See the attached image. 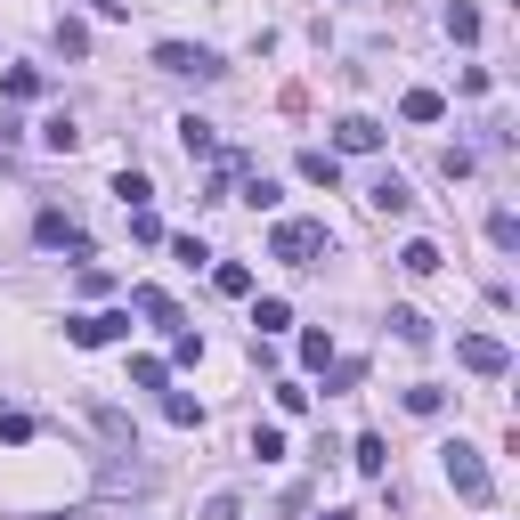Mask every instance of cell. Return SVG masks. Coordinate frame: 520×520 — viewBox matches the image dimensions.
Masks as SVG:
<instances>
[{
  "label": "cell",
  "instance_id": "cell-30",
  "mask_svg": "<svg viewBox=\"0 0 520 520\" xmlns=\"http://www.w3.org/2000/svg\"><path fill=\"white\" fill-rule=\"evenodd\" d=\"M171 252L187 260V269H204V260H212V244H204V236H171Z\"/></svg>",
  "mask_w": 520,
  "mask_h": 520
},
{
  "label": "cell",
  "instance_id": "cell-11",
  "mask_svg": "<svg viewBox=\"0 0 520 520\" xmlns=\"http://www.w3.org/2000/svg\"><path fill=\"white\" fill-rule=\"evenodd\" d=\"M390 334H399L407 350H423V342H431V317H423V309H390Z\"/></svg>",
  "mask_w": 520,
  "mask_h": 520
},
{
  "label": "cell",
  "instance_id": "cell-3",
  "mask_svg": "<svg viewBox=\"0 0 520 520\" xmlns=\"http://www.w3.org/2000/svg\"><path fill=\"white\" fill-rule=\"evenodd\" d=\"M439 464H447V488L464 496V504H488V464H480V447L447 439V447H439Z\"/></svg>",
  "mask_w": 520,
  "mask_h": 520
},
{
  "label": "cell",
  "instance_id": "cell-7",
  "mask_svg": "<svg viewBox=\"0 0 520 520\" xmlns=\"http://www.w3.org/2000/svg\"><path fill=\"white\" fill-rule=\"evenodd\" d=\"M366 204H374L382 220H407V212H415V187H407L399 171H374V187H366Z\"/></svg>",
  "mask_w": 520,
  "mask_h": 520
},
{
  "label": "cell",
  "instance_id": "cell-32",
  "mask_svg": "<svg viewBox=\"0 0 520 520\" xmlns=\"http://www.w3.org/2000/svg\"><path fill=\"white\" fill-rule=\"evenodd\" d=\"M204 520H244V504H236V496H212V504H204Z\"/></svg>",
  "mask_w": 520,
  "mask_h": 520
},
{
  "label": "cell",
  "instance_id": "cell-20",
  "mask_svg": "<svg viewBox=\"0 0 520 520\" xmlns=\"http://www.w3.org/2000/svg\"><path fill=\"white\" fill-rule=\"evenodd\" d=\"M488 244H496V252H520V220H512V212H504V204H496V212H488Z\"/></svg>",
  "mask_w": 520,
  "mask_h": 520
},
{
  "label": "cell",
  "instance_id": "cell-9",
  "mask_svg": "<svg viewBox=\"0 0 520 520\" xmlns=\"http://www.w3.org/2000/svg\"><path fill=\"white\" fill-rule=\"evenodd\" d=\"M130 309H139V317H155L163 334H179V301H171L163 285H130Z\"/></svg>",
  "mask_w": 520,
  "mask_h": 520
},
{
  "label": "cell",
  "instance_id": "cell-22",
  "mask_svg": "<svg viewBox=\"0 0 520 520\" xmlns=\"http://www.w3.org/2000/svg\"><path fill=\"white\" fill-rule=\"evenodd\" d=\"M57 49H65V57H90V25H82V17H57Z\"/></svg>",
  "mask_w": 520,
  "mask_h": 520
},
{
  "label": "cell",
  "instance_id": "cell-29",
  "mask_svg": "<svg viewBox=\"0 0 520 520\" xmlns=\"http://www.w3.org/2000/svg\"><path fill=\"white\" fill-rule=\"evenodd\" d=\"M130 236H139V244H163V220H155V204H139V212H130Z\"/></svg>",
  "mask_w": 520,
  "mask_h": 520
},
{
  "label": "cell",
  "instance_id": "cell-28",
  "mask_svg": "<svg viewBox=\"0 0 520 520\" xmlns=\"http://www.w3.org/2000/svg\"><path fill=\"white\" fill-rule=\"evenodd\" d=\"M252 325H260V334H285L293 309H285V301H260V309H252Z\"/></svg>",
  "mask_w": 520,
  "mask_h": 520
},
{
  "label": "cell",
  "instance_id": "cell-15",
  "mask_svg": "<svg viewBox=\"0 0 520 520\" xmlns=\"http://www.w3.org/2000/svg\"><path fill=\"white\" fill-rule=\"evenodd\" d=\"M0 90H9V98H41L49 82H41V65H9V74H0Z\"/></svg>",
  "mask_w": 520,
  "mask_h": 520
},
{
  "label": "cell",
  "instance_id": "cell-33",
  "mask_svg": "<svg viewBox=\"0 0 520 520\" xmlns=\"http://www.w3.org/2000/svg\"><path fill=\"white\" fill-rule=\"evenodd\" d=\"M317 520H358V512H342V504H334V512H317Z\"/></svg>",
  "mask_w": 520,
  "mask_h": 520
},
{
  "label": "cell",
  "instance_id": "cell-14",
  "mask_svg": "<svg viewBox=\"0 0 520 520\" xmlns=\"http://www.w3.org/2000/svg\"><path fill=\"white\" fill-rule=\"evenodd\" d=\"M350 464H358V472H366V480H382V472H390V447H382V439H374V431H366V439H358V447H350Z\"/></svg>",
  "mask_w": 520,
  "mask_h": 520
},
{
  "label": "cell",
  "instance_id": "cell-31",
  "mask_svg": "<svg viewBox=\"0 0 520 520\" xmlns=\"http://www.w3.org/2000/svg\"><path fill=\"white\" fill-rule=\"evenodd\" d=\"M439 171H447V179H472L480 163H472V147H447V155H439Z\"/></svg>",
  "mask_w": 520,
  "mask_h": 520
},
{
  "label": "cell",
  "instance_id": "cell-19",
  "mask_svg": "<svg viewBox=\"0 0 520 520\" xmlns=\"http://www.w3.org/2000/svg\"><path fill=\"white\" fill-rule=\"evenodd\" d=\"M399 114H407V122H439V114H447V98H439V90H407V106H399Z\"/></svg>",
  "mask_w": 520,
  "mask_h": 520
},
{
  "label": "cell",
  "instance_id": "cell-18",
  "mask_svg": "<svg viewBox=\"0 0 520 520\" xmlns=\"http://www.w3.org/2000/svg\"><path fill=\"white\" fill-rule=\"evenodd\" d=\"M41 147H57V155H65V147H82V130H74V114H49V122H41Z\"/></svg>",
  "mask_w": 520,
  "mask_h": 520
},
{
  "label": "cell",
  "instance_id": "cell-1",
  "mask_svg": "<svg viewBox=\"0 0 520 520\" xmlns=\"http://www.w3.org/2000/svg\"><path fill=\"white\" fill-rule=\"evenodd\" d=\"M325 252H334V228L325 220H277L269 228V260H285V269H317Z\"/></svg>",
  "mask_w": 520,
  "mask_h": 520
},
{
  "label": "cell",
  "instance_id": "cell-13",
  "mask_svg": "<svg viewBox=\"0 0 520 520\" xmlns=\"http://www.w3.org/2000/svg\"><path fill=\"white\" fill-rule=\"evenodd\" d=\"M399 269H407V277H439V244H431V236H415V244L399 252Z\"/></svg>",
  "mask_w": 520,
  "mask_h": 520
},
{
  "label": "cell",
  "instance_id": "cell-26",
  "mask_svg": "<svg viewBox=\"0 0 520 520\" xmlns=\"http://www.w3.org/2000/svg\"><path fill=\"white\" fill-rule=\"evenodd\" d=\"M439 407H447L439 382H415V390H407V415H439Z\"/></svg>",
  "mask_w": 520,
  "mask_h": 520
},
{
  "label": "cell",
  "instance_id": "cell-17",
  "mask_svg": "<svg viewBox=\"0 0 520 520\" xmlns=\"http://www.w3.org/2000/svg\"><path fill=\"white\" fill-rule=\"evenodd\" d=\"M212 285H220L228 301H244V293H252V269H244V260H220V269H212Z\"/></svg>",
  "mask_w": 520,
  "mask_h": 520
},
{
  "label": "cell",
  "instance_id": "cell-4",
  "mask_svg": "<svg viewBox=\"0 0 520 520\" xmlns=\"http://www.w3.org/2000/svg\"><path fill=\"white\" fill-rule=\"evenodd\" d=\"M130 334V309H82V317H65V342L74 350H106Z\"/></svg>",
  "mask_w": 520,
  "mask_h": 520
},
{
  "label": "cell",
  "instance_id": "cell-6",
  "mask_svg": "<svg viewBox=\"0 0 520 520\" xmlns=\"http://www.w3.org/2000/svg\"><path fill=\"white\" fill-rule=\"evenodd\" d=\"M33 236H41L49 252H65V260H90V236L65 220V212H41V220H33Z\"/></svg>",
  "mask_w": 520,
  "mask_h": 520
},
{
  "label": "cell",
  "instance_id": "cell-5",
  "mask_svg": "<svg viewBox=\"0 0 520 520\" xmlns=\"http://www.w3.org/2000/svg\"><path fill=\"white\" fill-rule=\"evenodd\" d=\"M455 358H464L472 374H488V382H496V374H512V350H504L496 334H464V342H455Z\"/></svg>",
  "mask_w": 520,
  "mask_h": 520
},
{
  "label": "cell",
  "instance_id": "cell-12",
  "mask_svg": "<svg viewBox=\"0 0 520 520\" xmlns=\"http://www.w3.org/2000/svg\"><path fill=\"white\" fill-rule=\"evenodd\" d=\"M301 179H309V187H334V179H342L334 147H309V155H301Z\"/></svg>",
  "mask_w": 520,
  "mask_h": 520
},
{
  "label": "cell",
  "instance_id": "cell-21",
  "mask_svg": "<svg viewBox=\"0 0 520 520\" xmlns=\"http://www.w3.org/2000/svg\"><path fill=\"white\" fill-rule=\"evenodd\" d=\"M447 41H480V9H472V0H455V9H447Z\"/></svg>",
  "mask_w": 520,
  "mask_h": 520
},
{
  "label": "cell",
  "instance_id": "cell-8",
  "mask_svg": "<svg viewBox=\"0 0 520 520\" xmlns=\"http://www.w3.org/2000/svg\"><path fill=\"white\" fill-rule=\"evenodd\" d=\"M334 147H342V155H374V147H382V122H374V114H342V122H334Z\"/></svg>",
  "mask_w": 520,
  "mask_h": 520
},
{
  "label": "cell",
  "instance_id": "cell-2",
  "mask_svg": "<svg viewBox=\"0 0 520 520\" xmlns=\"http://www.w3.org/2000/svg\"><path fill=\"white\" fill-rule=\"evenodd\" d=\"M155 74H179V82H220L228 65L212 49H195V41H155Z\"/></svg>",
  "mask_w": 520,
  "mask_h": 520
},
{
  "label": "cell",
  "instance_id": "cell-27",
  "mask_svg": "<svg viewBox=\"0 0 520 520\" xmlns=\"http://www.w3.org/2000/svg\"><path fill=\"white\" fill-rule=\"evenodd\" d=\"M130 382H139V390H163L171 366H163V358H130Z\"/></svg>",
  "mask_w": 520,
  "mask_h": 520
},
{
  "label": "cell",
  "instance_id": "cell-10",
  "mask_svg": "<svg viewBox=\"0 0 520 520\" xmlns=\"http://www.w3.org/2000/svg\"><path fill=\"white\" fill-rule=\"evenodd\" d=\"M179 147H187V163H195V155H220V130H212L204 114H187V122H179Z\"/></svg>",
  "mask_w": 520,
  "mask_h": 520
},
{
  "label": "cell",
  "instance_id": "cell-25",
  "mask_svg": "<svg viewBox=\"0 0 520 520\" xmlns=\"http://www.w3.org/2000/svg\"><path fill=\"white\" fill-rule=\"evenodd\" d=\"M252 455H260V464H285V431L260 423V431H252Z\"/></svg>",
  "mask_w": 520,
  "mask_h": 520
},
{
  "label": "cell",
  "instance_id": "cell-16",
  "mask_svg": "<svg viewBox=\"0 0 520 520\" xmlns=\"http://www.w3.org/2000/svg\"><path fill=\"white\" fill-rule=\"evenodd\" d=\"M301 366H317V374L334 366V334H325V325H309V334H301Z\"/></svg>",
  "mask_w": 520,
  "mask_h": 520
},
{
  "label": "cell",
  "instance_id": "cell-24",
  "mask_svg": "<svg viewBox=\"0 0 520 520\" xmlns=\"http://www.w3.org/2000/svg\"><path fill=\"white\" fill-rule=\"evenodd\" d=\"M114 195H122L130 212H139V204H155V187H147V171H122V179H114Z\"/></svg>",
  "mask_w": 520,
  "mask_h": 520
},
{
  "label": "cell",
  "instance_id": "cell-23",
  "mask_svg": "<svg viewBox=\"0 0 520 520\" xmlns=\"http://www.w3.org/2000/svg\"><path fill=\"white\" fill-rule=\"evenodd\" d=\"M163 415H171L179 431H195V423H204V407H195V399H187V390H163Z\"/></svg>",
  "mask_w": 520,
  "mask_h": 520
}]
</instances>
